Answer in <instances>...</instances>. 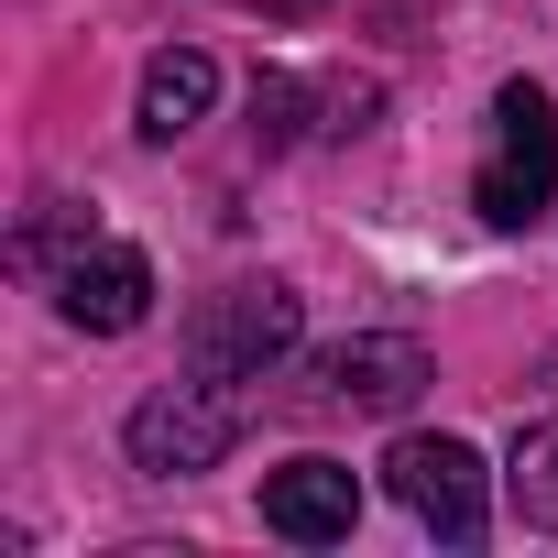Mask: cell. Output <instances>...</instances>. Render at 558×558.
<instances>
[{"mask_svg":"<svg viewBox=\"0 0 558 558\" xmlns=\"http://www.w3.org/2000/svg\"><path fill=\"white\" fill-rule=\"evenodd\" d=\"M504 504H514L536 536H558V416L514 438V460H504Z\"/></svg>","mask_w":558,"mask_h":558,"instance_id":"9","label":"cell"},{"mask_svg":"<svg viewBox=\"0 0 558 558\" xmlns=\"http://www.w3.org/2000/svg\"><path fill=\"white\" fill-rule=\"evenodd\" d=\"M12 263L45 274V286H56V318L88 329V340H121V329L154 318V263H143L132 241H99V230H66V219H34V230L12 241Z\"/></svg>","mask_w":558,"mask_h":558,"instance_id":"1","label":"cell"},{"mask_svg":"<svg viewBox=\"0 0 558 558\" xmlns=\"http://www.w3.org/2000/svg\"><path fill=\"white\" fill-rule=\"evenodd\" d=\"M263 525L286 536V547H340L362 525V471L351 460H286V471H263Z\"/></svg>","mask_w":558,"mask_h":558,"instance_id":"7","label":"cell"},{"mask_svg":"<svg viewBox=\"0 0 558 558\" xmlns=\"http://www.w3.org/2000/svg\"><path fill=\"white\" fill-rule=\"evenodd\" d=\"M296 329H307V296L296 286H219V296H197V318H186V373H208V384H263L274 362L296 351Z\"/></svg>","mask_w":558,"mask_h":558,"instance_id":"3","label":"cell"},{"mask_svg":"<svg viewBox=\"0 0 558 558\" xmlns=\"http://www.w3.org/2000/svg\"><path fill=\"white\" fill-rule=\"evenodd\" d=\"M471 208L493 219V230H525V219H547L558 208V99L547 88H504L493 99V165L471 175Z\"/></svg>","mask_w":558,"mask_h":558,"instance_id":"4","label":"cell"},{"mask_svg":"<svg viewBox=\"0 0 558 558\" xmlns=\"http://www.w3.org/2000/svg\"><path fill=\"white\" fill-rule=\"evenodd\" d=\"M208 99H219V66H208L197 45H165V56L143 66V99H132V121H143V143H186V132L208 121Z\"/></svg>","mask_w":558,"mask_h":558,"instance_id":"8","label":"cell"},{"mask_svg":"<svg viewBox=\"0 0 558 558\" xmlns=\"http://www.w3.org/2000/svg\"><path fill=\"white\" fill-rule=\"evenodd\" d=\"M121 449H132L143 482H197V471H219V460L241 449V384H208V373L154 384V395L132 405Z\"/></svg>","mask_w":558,"mask_h":558,"instance_id":"2","label":"cell"},{"mask_svg":"<svg viewBox=\"0 0 558 558\" xmlns=\"http://www.w3.org/2000/svg\"><path fill=\"white\" fill-rule=\"evenodd\" d=\"M427 384H438V362H427V340H405V329H362V340L318 351V405H362V416H405V405H416Z\"/></svg>","mask_w":558,"mask_h":558,"instance_id":"6","label":"cell"},{"mask_svg":"<svg viewBox=\"0 0 558 558\" xmlns=\"http://www.w3.org/2000/svg\"><path fill=\"white\" fill-rule=\"evenodd\" d=\"M384 482H395V504H405L438 547H482L493 482H482V449H471V438H395Z\"/></svg>","mask_w":558,"mask_h":558,"instance_id":"5","label":"cell"},{"mask_svg":"<svg viewBox=\"0 0 558 558\" xmlns=\"http://www.w3.org/2000/svg\"><path fill=\"white\" fill-rule=\"evenodd\" d=\"M252 132L263 143H296V77H252Z\"/></svg>","mask_w":558,"mask_h":558,"instance_id":"10","label":"cell"}]
</instances>
